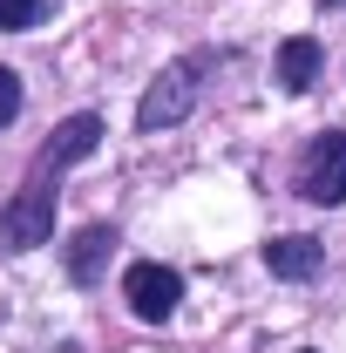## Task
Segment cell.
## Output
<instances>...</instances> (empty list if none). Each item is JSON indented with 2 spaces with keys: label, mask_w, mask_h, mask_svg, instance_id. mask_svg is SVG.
<instances>
[{
  "label": "cell",
  "mask_w": 346,
  "mask_h": 353,
  "mask_svg": "<svg viewBox=\"0 0 346 353\" xmlns=\"http://www.w3.org/2000/svg\"><path fill=\"white\" fill-rule=\"evenodd\" d=\"M95 143H102V116H68V123L41 143L28 190L0 211V252H34V245H48V231H54V176L68 170L75 157H88Z\"/></svg>",
  "instance_id": "cell-1"
},
{
  "label": "cell",
  "mask_w": 346,
  "mask_h": 353,
  "mask_svg": "<svg viewBox=\"0 0 346 353\" xmlns=\"http://www.w3.org/2000/svg\"><path fill=\"white\" fill-rule=\"evenodd\" d=\"M299 190L312 204H340L346 197V136L340 130H319L299 157Z\"/></svg>",
  "instance_id": "cell-2"
},
{
  "label": "cell",
  "mask_w": 346,
  "mask_h": 353,
  "mask_svg": "<svg viewBox=\"0 0 346 353\" xmlns=\"http://www.w3.org/2000/svg\"><path fill=\"white\" fill-rule=\"evenodd\" d=\"M190 95H197V68H190V61H170V68L150 82V95L136 102V123H143V130H170V123L190 116Z\"/></svg>",
  "instance_id": "cell-3"
},
{
  "label": "cell",
  "mask_w": 346,
  "mask_h": 353,
  "mask_svg": "<svg viewBox=\"0 0 346 353\" xmlns=\"http://www.w3.org/2000/svg\"><path fill=\"white\" fill-rule=\"evenodd\" d=\"M123 299H130L136 319H150V326H163L183 299V279H176L170 265H130V279H123Z\"/></svg>",
  "instance_id": "cell-4"
},
{
  "label": "cell",
  "mask_w": 346,
  "mask_h": 353,
  "mask_svg": "<svg viewBox=\"0 0 346 353\" xmlns=\"http://www.w3.org/2000/svg\"><path fill=\"white\" fill-rule=\"evenodd\" d=\"M109 252H116V231H109V224H82V231L68 238V279H75V285H95L102 265H109Z\"/></svg>",
  "instance_id": "cell-5"
},
{
  "label": "cell",
  "mask_w": 346,
  "mask_h": 353,
  "mask_svg": "<svg viewBox=\"0 0 346 353\" xmlns=\"http://www.w3.org/2000/svg\"><path fill=\"white\" fill-rule=\"evenodd\" d=\"M319 68H326V54H319V41H312V34H292V41L278 48V88L305 95V88L319 82Z\"/></svg>",
  "instance_id": "cell-6"
},
{
  "label": "cell",
  "mask_w": 346,
  "mask_h": 353,
  "mask_svg": "<svg viewBox=\"0 0 346 353\" xmlns=\"http://www.w3.org/2000/svg\"><path fill=\"white\" fill-rule=\"evenodd\" d=\"M319 259H326L319 238H272V245H265V265H272L278 279H312Z\"/></svg>",
  "instance_id": "cell-7"
},
{
  "label": "cell",
  "mask_w": 346,
  "mask_h": 353,
  "mask_svg": "<svg viewBox=\"0 0 346 353\" xmlns=\"http://www.w3.org/2000/svg\"><path fill=\"white\" fill-rule=\"evenodd\" d=\"M28 21H41V0H0V34H21Z\"/></svg>",
  "instance_id": "cell-8"
},
{
  "label": "cell",
  "mask_w": 346,
  "mask_h": 353,
  "mask_svg": "<svg viewBox=\"0 0 346 353\" xmlns=\"http://www.w3.org/2000/svg\"><path fill=\"white\" fill-rule=\"evenodd\" d=\"M14 116H21V75H14V68H0V130H7Z\"/></svg>",
  "instance_id": "cell-9"
},
{
  "label": "cell",
  "mask_w": 346,
  "mask_h": 353,
  "mask_svg": "<svg viewBox=\"0 0 346 353\" xmlns=\"http://www.w3.org/2000/svg\"><path fill=\"white\" fill-rule=\"evenodd\" d=\"M333 7H340V0H333Z\"/></svg>",
  "instance_id": "cell-10"
}]
</instances>
